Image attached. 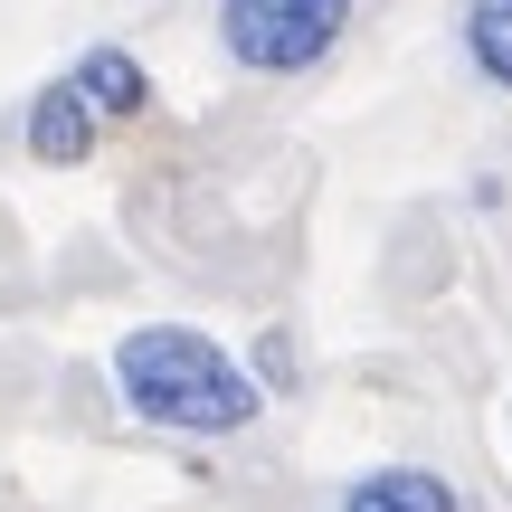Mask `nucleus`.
Here are the masks:
<instances>
[{
	"label": "nucleus",
	"instance_id": "f03ea898",
	"mask_svg": "<svg viewBox=\"0 0 512 512\" xmlns=\"http://www.w3.org/2000/svg\"><path fill=\"white\" fill-rule=\"evenodd\" d=\"M342 19H351V0H228L219 38H228V57H247V67L294 76V67H313V57L342 38Z\"/></svg>",
	"mask_w": 512,
	"mask_h": 512
},
{
	"label": "nucleus",
	"instance_id": "423d86ee",
	"mask_svg": "<svg viewBox=\"0 0 512 512\" xmlns=\"http://www.w3.org/2000/svg\"><path fill=\"white\" fill-rule=\"evenodd\" d=\"M465 48H475V67L494 86H512V0H475L465 10Z\"/></svg>",
	"mask_w": 512,
	"mask_h": 512
},
{
	"label": "nucleus",
	"instance_id": "20e7f679",
	"mask_svg": "<svg viewBox=\"0 0 512 512\" xmlns=\"http://www.w3.org/2000/svg\"><path fill=\"white\" fill-rule=\"evenodd\" d=\"M342 512H456V484L427 475V465H389V475H361V484H351Z\"/></svg>",
	"mask_w": 512,
	"mask_h": 512
},
{
	"label": "nucleus",
	"instance_id": "7ed1b4c3",
	"mask_svg": "<svg viewBox=\"0 0 512 512\" xmlns=\"http://www.w3.org/2000/svg\"><path fill=\"white\" fill-rule=\"evenodd\" d=\"M95 124H105V114L76 95V76H57V86H38V105H29V152L48 171H67V162L95 152Z\"/></svg>",
	"mask_w": 512,
	"mask_h": 512
},
{
	"label": "nucleus",
	"instance_id": "39448f33",
	"mask_svg": "<svg viewBox=\"0 0 512 512\" xmlns=\"http://www.w3.org/2000/svg\"><path fill=\"white\" fill-rule=\"evenodd\" d=\"M76 95H86V105L105 114V124H124V114H143V105H152V76L133 67L124 48H95L86 67H76Z\"/></svg>",
	"mask_w": 512,
	"mask_h": 512
},
{
	"label": "nucleus",
	"instance_id": "f257e3e1",
	"mask_svg": "<svg viewBox=\"0 0 512 512\" xmlns=\"http://www.w3.org/2000/svg\"><path fill=\"white\" fill-rule=\"evenodd\" d=\"M114 380H124L133 418L181 427V437H238L256 408H266V399H256V380L209 342V332H190V323L124 332V342H114Z\"/></svg>",
	"mask_w": 512,
	"mask_h": 512
}]
</instances>
